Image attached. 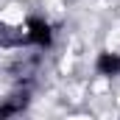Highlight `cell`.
<instances>
[{
    "label": "cell",
    "instance_id": "cell-1",
    "mask_svg": "<svg viewBox=\"0 0 120 120\" xmlns=\"http://www.w3.org/2000/svg\"><path fill=\"white\" fill-rule=\"evenodd\" d=\"M25 36H28V42L34 45H39V48H50V42H53V31L50 25L45 22V20H39V17H28L25 20Z\"/></svg>",
    "mask_w": 120,
    "mask_h": 120
},
{
    "label": "cell",
    "instance_id": "cell-2",
    "mask_svg": "<svg viewBox=\"0 0 120 120\" xmlns=\"http://www.w3.org/2000/svg\"><path fill=\"white\" fill-rule=\"evenodd\" d=\"M95 70L101 73V75H120V53H109V50H103L98 61H95Z\"/></svg>",
    "mask_w": 120,
    "mask_h": 120
},
{
    "label": "cell",
    "instance_id": "cell-3",
    "mask_svg": "<svg viewBox=\"0 0 120 120\" xmlns=\"http://www.w3.org/2000/svg\"><path fill=\"white\" fill-rule=\"evenodd\" d=\"M22 106H25V98H22V101H17V103H6V106H0V117L17 115V112H22Z\"/></svg>",
    "mask_w": 120,
    "mask_h": 120
}]
</instances>
